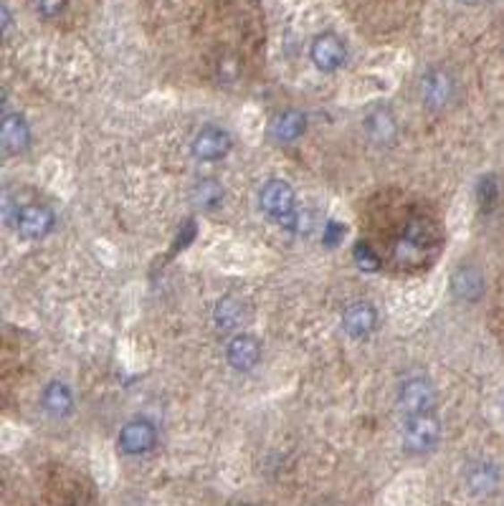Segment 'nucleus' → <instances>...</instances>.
Returning <instances> with one entry per match:
<instances>
[{
	"instance_id": "aec40b11",
	"label": "nucleus",
	"mask_w": 504,
	"mask_h": 506,
	"mask_svg": "<svg viewBox=\"0 0 504 506\" xmlns=\"http://www.w3.org/2000/svg\"><path fill=\"white\" fill-rule=\"evenodd\" d=\"M66 3L69 0H33V8H36V13L44 15V18H54V15H59L66 8Z\"/></svg>"
},
{
	"instance_id": "412c9836",
	"label": "nucleus",
	"mask_w": 504,
	"mask_h": 506,
	"mask_svg": "<svg viewBox=\"0 0 504 506\" xmlns=\"http://www.w3.org/2000/svg\"><path fill=\"white\" fill-rule=\"evenodd\" d=\"M461 3H466V5H476V3H482V0H461Z\"/></svg>"
},
{
	"instance_id": "0eeeda50",
	"label": "nucleus",
	"mask_w": 504,
	"mask_h": 506,
	"mask_svg": "<svg viewBox=\"0 0 504 506\" xmlns=\"http://www.w3.org/2000/svg\"><path fill=\"white\" fill-rule=\"evenodd\" d=\"M231 149H234V139L221 127H203L195 134L193 145H191L193 157L201 163H218Z\"/></svg>"
},
{
	"instance_id": "f03ea898",
	"label": "nucleus",
	"mask_w": 504,
	"mask_h": 506,
	"mask_svg": "<svg viewBox=\"0 0 504 506\" xmlns=\"http://www.w3.org/2000/svg\"><path fill=\"white\" fill-rule=\"evenodd\" d=\"M433 402H436V387L426 375H411L398 387V410L406 417L431 413Z\"/></svg>"
},
{
	"instance_id": "a211bd4d",
	"label": "nucleus",
	"mask_w": 504,
	"mask_h": 506,
	"mask_svg": "<svg viewBox=\"0 0 504 506\" xmlns=\"http://www.w3.org/2000/svg\"><path fill=\"white\" fill-rule=\"evenodd\" d=\"M365 127H368V132H371L375 142H388V139L396 134V122H393V117H390L388 112H383V109L371 114L368 122H365Z\"/></svg>"
},
{
	"instance_id": "f257e3e1",
	"label": "nucleus",
	"mask_w": 504,
	"mask_h": 506,
	"mask_svg": "<svg viewBox=\"0 0 504 506\" xmlns=\"http://www.w3.org/2000/svg\"><path fill=\"white\" fill-rule=\"evenodd\" d=\"M441 438V423L439 417L431 413H418V416H408L403 423V446L408 453H429L436 448Z\"/></svg>"
},
{
	"instance_id": "f8f14e48",
	"label": "nucleus",
	"mask_w": 504,
	"mask_h": 506,
	"mask_svg": "<svg viewBox=\"0 0 504 506\" xmlns=\"http://www.w3.org/2000/svg\"><path fill=\"white\" fill-rule=\"evenodd\" d=\"M307 130V117L297 112V109H286V112H279L277 117H271L269 122V137L274 142H282V145H289L299 139Z\"/></svg>"
},
{
	"instance_id": "9d476101",
	"label": "nucleus",
	"mask_w": 504,
	"mask_h": 506,
	"mask_svg": "<svg viewBox=\"0 0 504 506\" xmlns=\"http://www.w3.org/2000/svg\"><path fill=\"white\" fill-rule=\"evenodd\" d=\"M464 486L476 499L491 496L500 486V468L491 461H472L464 471Z\"/></svg>"
},
{
	"instance_id": "6ab92c4d",
	"label": "nucleus",
	"mask_w": 504,
	"mask_h": 506,
	"mask_svg": "<svg viewBox=\"0 0 504 506\" xmlns=\"http://www.w3.org/2000/svg\"><path fill=\"white\" fill-rule=\"evenodd\" d=\"M355 264L363 271H378L380 268V258H378V253L372 251L371 246L363 240V243H357L355 246Z\"/></svg>"
},
{
	"instance_id": "4468645a",
	"label": "nucleus",
	"mask_w": 504,
	"mask_h": 506,
	"mask_svg": "<svg viewBox=\"0 0 504 506\" xmlns=\"http://www.w3.org/2000/svg\"><path fill=\"white\" fill-rule=\"evenodd\" d=\"M451 289L459 299L466 301H476L484 294V274L474 266V264H461L454 276H451Z\"/></svg>"
},
{
	"instance_id": "6e6552de",
	"label": "nucleus",
	"mask_w": 504,
	"mask_h": 506,
	"mask_svg": "<svg viewBox=\"0 0 504 506\" xmlns=\"http://www.w3.org/2000/svg\"><path fill=\"white\" fill-rule=\"evenodd\" d=\"M310 56L320 72L332 74V72H337V69L345 66V61H347V48H345V44H342V38L337 33H320V36L312 41Z\"/></svg>"
},
{
	"instance_id": "ddd939ff",
	"label": "nucleus",
	"mask_w": 504,
	"mask_h": 506,
	"mask_svg": "<svg viewBox=\"0 0 504 506\" xmlns=\"http://www.w3.org/2000/svg\"><path fill=\"white\" fill-rule=\"evenodd\" d=\"M30 145V127L23 114L18 112H5L3 114V148L11 155L26 152Z\"/></svg>"
},
{
	"instance_id": "dca6fc26",
	"label": "nucleus",
	"mask_w": 504,
	"mask_h": 506,
	"mask_svg": "<svg viewBox=\"0 0 504 506\" xmlns=\"http://www.w3.org/2000/svg\"><path fill=\"white\" fill-rule=\"evenodd\" d=\"M223 200V188L216 182L213 178H206L201 180V182H195L193 188V203L198 208L203 210H213L221 206Z\"/></svg>"
},
{
	"instance_id": "39448f33",
	"label": "nucleus",
	"mask_w": 504,
	"mask_h": 506,
	"mask_svg": "<svg viewBox=\"0 0 504 506\" xmlns=\"http://www.w3.org/2000/svg\"><path fill=\"white\" fill-rule=\"evenodd\" d=\"M259 206H261V210L267 213L269 218L282 223L284 218H289L297 210V195H295L292 185L286 180L274 178L264 182V188L259 193Z\"/></svg>"
},
{
	"instance_id": "7ed1b4c3",
	"label": "nucleus",
	"mask_w": 504,
	"mask_h": 506,
	"mask_svg": "<svg viewBox=\"0 0 504 506\" xmlns=\"http://www.w3.org/2000/svg\"><path fill=\"white\" fill-rule=\"evenodd\" d=\"M418 94H421L423 106H429L431 112H441L457 97V79L448 72H444V69H431V72L421 76Z\"/></svg>"
},
{
	"instance_id": "2eb2a0df",
	"label": "nucleus",
	"mask_w": 504,
	"mask_h": 506,
	"mask_svg": "<svg viewBox=\"0 0 504 506\" xmlns=\"http://www.w3.org/2000/svg\"><path fill=\"white\" fill-rule=\"evenodd\" d=\"M41 405H44V410L51 417H66L74 408V395H72V390H69L66 383L54 380V383L46 385L44 395H41Z\"/></svg>"
},
{
	"instance_id": "1a4fd4ad",
	"label": "nucleus",
	"mask_w": 504,
	"mask_h": 506,
	"mask_svg": "<svg viewBox=\"0 0 504 506\" xmlns=\"http://www.w3.org/2000/svg\"><path fill=\"white\" fill-rule=\"evenodd\" d=\"M378 327V312L371 301H353L345 312H342V329L353 337V340H365L371 337Z\"/></svg>"
},
{
	"instance_id": "9b49d317",
	"label": "nucleus",
	"mask_w": 504,
	"mask_h": 506,
	"mask_svg": "<svg viewBox=\"0 0 504 506\" xmlns=\"http://www.w3.org/2000/svg\"><path fill=\"white\" fill-rule=\"evenodd\" d=\"M226 359L236 373H249L261 359V344L252 334H236L226 347Z\"/></svg>"
},
{
	"instance_id": "423d86ee",
	"label": "nucleus",
	"mask_w": 504,
	"mask_h": 506,
	"mask_svg": "<svg viewBox=\"0 0 504 506\" xmlns=\"http://www.w3.org/2000/svg\"><path fill=\"white\" fill-rule=\"evenodd\" d=\"M155 443H158V431L145 417L124 423L117 438V446L124 456H142V453L152 451Z\"/></svg>"
},
{
	"instance_id": "f3484780",
	"label": "nucleus",
	"mask_w": 504,
	"mask_h": 506,
	"mask_svg": "<svg viewBox=\"0 0 504 506\" xmlns=\"http://www.w3.org/2000/svg\"><path fill=\"white\" fill-rule=\"evenodd\" d=\"M243 322V307L234 297H226L216 307V325L221 329H234Z\"/></svg>"
},
{
	"instance_id": "4be33fe9",
	"label": "nucleus",
	"mask_w": 504,
	"mask_h": 506,
	"mask_svg": "<svg viewBox=\"0 0 504 506\" xmlns=\"http://www.w3.org/2000/svg\"><path fill=\"white\" fill-rule=\"evenodd\" d=\"M72 506H79V504H72Z\"/></svg>"
},
{
	"instance_id": "20e7f679",
	"label": "nucleus",
	"mask_w": 504,
	"mask_h": 506,
	"mask_svg": "<svg viewBox=\"0 0 504 506\" xmlns=\"http://www.w3.org/2000/svg\"><path fill=\"white\" fill-rule=\"evenodd\" d=\"M56 225V213L44 206V203H30L23 208L15 210L13 228L21 239L26 240H38L46 239Z\"/></svg>"
}]
</instances>
